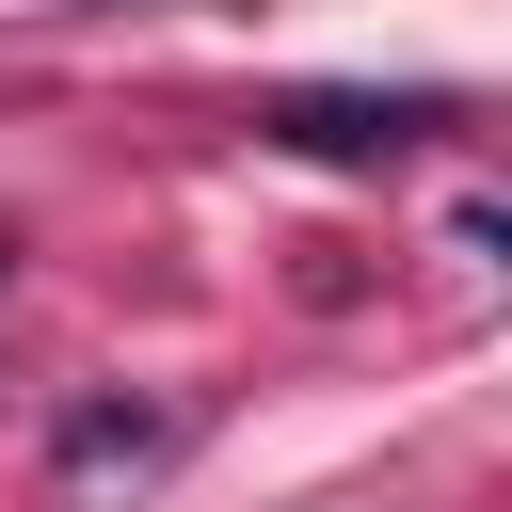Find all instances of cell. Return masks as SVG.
I'll list each match as a JSON object with an SVG mask.
<instances>
[{
    "label": "cell",
    "mask_w": 512,
    "mask_h": 512,
    "mask_svg": "<svg viewBox=\"0 0 512 512\" xmlns=\"http://www.w3.org/2000/svg\"><path fill=\"white\" fill-rule=\"evenodd\" d=\"M0 288H16V224H0Z\"/></svg>",
    "instance_id": "cell-3"
},
{
    "label": "cell",
    "mask_w": 512,
    "mask_h": 512,
    "mask_svg": "<svg viewBox=\"0 0 512 512\" xmlns=\"http://www.w3.org/2000/svg\"><path fill=\"white\" fill-rule=\"evenodd\" d=\"M64 16H112V0H64Z\"/></svg>",
    "instance_id": "cell-4"
},
{
    "label": "cell",
    "mask_w": 512,
    "mask_h": 512,
    "mask_svg": "<svg viewBox=\"0 0 512 512\" xmlns=\"http://www.w3.org/2000/svg\"><path fill=\"white\" fill-rule=\"evenodd\" d=\"M240 128L288 144V160H400V144L464 128V96H448V80H272Z\"/></svg>",
    "instance_id": "cell-1"
},
{
    "label": "cell",
    "mask_w": 512,
    "mask_h": 512,
    "mask_svg": "<svg viewBox=\"0 0 512 512\" xmlns=\"http://www.w3.org/2000/svg\"><path fill=\"white\" fill-rule=\"evenodd\" d=\"M176 448V416H144V400H80L64 416V480H112V464H160Z\"/></svg>",
    "instance_id": "cell-2"
}]
</instances>
